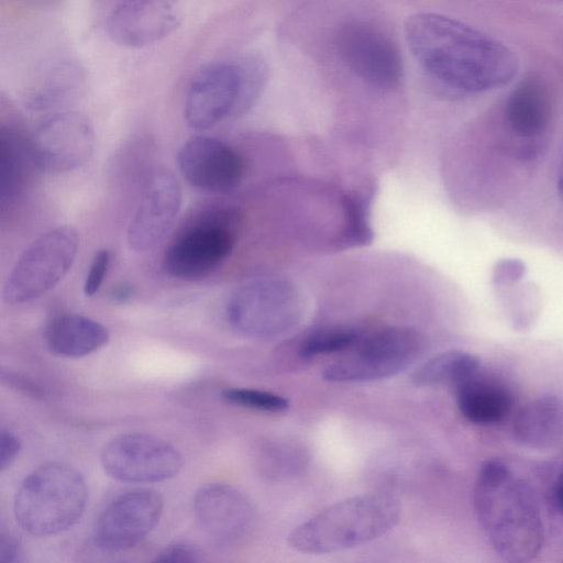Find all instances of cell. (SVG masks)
<instances>
[{"mask_svg":"<svg viewBox=\"0 0 563 563\" xmlns=\"http://www.w3.org/2000/svg\"><path fill=\"white\" fill-rule=\"evenodd\" d=\"M405 33L419 64L452 89H495L507 85L518 71V57L509 47L459 20L416 13L407 19Z\"/></svg>","mask_w":563,"mask_h":563,"instance_id":"1","label":"cell"},{"mask_svg":"<svg viewBox=\"0 0 563 563\" xmlns=\"http://www.w3.org/2000/svg\"><path fill=\"white\" fill-rule=\"evenodd\" d=\"M473 495L481 527L503 560L525 563L539 554L544 529L534 492L508 463L484 462Z\"/></svg>","mask_w":563,"mask_h":563,"instance_id":"2","label":"cell"},{"mask_svg":"<svg viewBox=\"0 0 563 563\" xmlns=\"http://www.w3.org/2000/svg\"><path fill=\"white\" fill-rule=\"evenodd\" d=\"M400 501L388 493H367L338 501L298 526L288 537L302 553H332L384 536L399 521Z\"/></svg>","mask_w":563,"mask_h":563,"instance_id":"3","label":"cell"},{"mask_svg":"<svg viewBox=\"0 0 563 563\" xmlns=\"http://www.w3.org/2000/svg\"><path fill=\"white\" fill-rule=\"evenodd\" d=\"M88 488L70 465L48 463L30 473L14 498V515L30 534L46 537L71 528L82 516Z\"/></svg>","mask_w":563,"mask_h":563,"instance_id":"4","label":"cell"},{"mask_svg":"<svg viewBox=\"0 0 563 563\" xmlns=\"http://www.w3.org/2000/svg\"><path fill=\"white\" fill-rule=\"evenodd\" d=\"M303 311L302 297L288 279L261 278L239 287L228 303L231 327L243 336L271 340L296 327Z\"/></svg>","mask_w":563,"mask_h":563,"instance_id":"5","label":"cell"},{"mask_svg":"<svg viewBox=\"0 0 563 563\" xmlns=\"http://www.w3.org/2000/svg\"><path fill=\"white\" fill-rule=\"evenodd\" d=\"M421 333L408 327H388L358 339L347 353L328 365L322 377L333 383L371 382L410 367L424 351Z\"/></svg>","mask_w":563,"mask_h":563,"instance_id":"6","label":"cell"},{"mask_svg":"<svg viewBox=\"0 0 563 563\" xmlns=\"http://www.w3.org/2000/svg\"><path fill=\"white\" fill-rule=\"evenodd\" d=\"M78 247L79 235L71 225H59L40 235L12 267L3 285V300L24 303L53 289L71 268Z\"/></svg>","mask_w":563,"mask_h":563,"instance_id":"7","label":"cell"},{"mask_svg":"<svg viewBox=\"0 0 563 563\" xmlns=\"http://www.w3.org/2000/svg\"><path fill=\"white\" fill-rule=\"evenodd\" d=\"M336 49L345 66L366 84L384 90L402 78V59L395 42L363 21L344 23L336 34Z\"/></svg>","mask_w":563,"mask_h":563,"instance_id":"8","label":"cell"},{"mask_svg":"<svg viewBox=\"0 0 563 563\" xmlns=\"http://www.w3.org/2000/svg\"><path fill=\"white\" fill-rule=\"evenodd\" d=\"M101 464L112 478L124 483H156L178 474L180 452L170 443L145 433H126L110 440Z\"/></svg>","mask_w":563,"mask_h":563,"instance_id":"9","label":"cell"},{"mask_svg":"<svg viewBox=\"0 0 563 563\" xmlns=\"http://www.w3.org/2000/svg\"><path fill=\"white\" fill-rule=\"evenodd\" d=\"M234 236L223 219L207 216L180 233L167 247L164 265L169 275L185 280L201 279L231 254Z\"/></svg>","mask_w":563,"mask_h":563,"instance_id":"10","label":"cell"},{"mask_svg":"<svg viewBox=\"0 0 563 563\" xmlns=\"http://www.w3.org/2000/svg\"><path fill=\"white\" fill-rule=\"evenodd\" d=\"M95 134L89 121L63 113L43 122L30 143L34 165L48 174H64L85 165L92 155Z\"/></svg>","mask_w":563,"mask_h":563,"instance_id":"11","label":"cell"},{"mask_svg":"<svg viewBox=\"0 0 563 563\" xmlns=\"http://www.w3.org/2000/svg\"><path fill=\"white\" fill-rule=\"evenodd\" d=\"M162 511L163 499L157 492H128L114 499L100 516L95 529V542L108 552L131 549L153 531Z\"/></svg>","mask_w":563,"mask_h":563,"instance_id":"12","label":"cell"},{"mask_svg":"<svg viewBox=\"0 0 563 563\" xmlns=\"http://www.w3.org/2000/svg\"><path fill=\"white\" fill-rule=\"evenodd\" d=\"M198 526L216 543L233 545L251 531L255 514L250 499L228 484L209 483L194 497Z\"/></svg>","mask_w":563,"mask_h":563,"instance_id":"13","label":"cell"},{"mask_svg":"<svg viewBox=\"0 0 563 563\" xmlns=\"http://www.w3.org/2000/svg\"><path fill=\"white\" fill-rule=\"evenodd\" d=\"M239 89L235 63H211L194 76L185 104L188 124L196 130L210 129L232 114Z\"/></svg>","mask_w":563,"mask_h":563,"instance_id":"14","label":"cell"},{"mask_svg":"<svg viewBox=\"0 0 563 563\" xmlns=\"http://www.w3.org/2000/svg\"><path fill=\"white\" fill-rule=\"evenodd\" d=\"M177 162L188 183L211 192L234 189L243 174L240 156L221 141L209 136L188 140L179 150Z\"/></svg>","mask_w":563,"mask_h":563,"instance_id":"15","label":"cell"},{"mask_svg":"<svg viewBox=\"0 0 563 563\" xmlns=\"http://www.w3.org/2000/svg\"><path fill=\"white\" fill-rule=\"evenodd\" d=\"M179 22L177 0H124L110 15L108 29L118 44L142 47L170 34Z\"/></svg>","mask_w":563,"mask_h":563,"instance_id":"16","label":"cell"},{"mask_svg":"<svg viewBox=\"0 0 563 563\" xmlns=\"http://www.w3.org/2000/svg\"><path fill=\"white\" fill-rule=\"evenodd\" d=\"M181 202L177 178L167 170L155 173L144 190L130 224L128 241L137 252L154 246L169 230Z\"/></svg>","mask_w":563,"mask_h":563,"instance_id":"17","label":"cell"},{"mask_svg":"<svg viewBox=\"0 0 563 563\" xmlns=\"http://www.w3.org/2000/svg\"><path fill=\"white\" fill-rule=\"evenodd\" d=\"M518 443L534 450H550L561 445L563 437V407L559 397L547 395L526 404L512 423Z\"/></svg>","mask_w":563,"mask_h":563,"instance_id":"18","label":"cell"},{"mask_svg":"<svg viewBox=\"0 0 563 563\" xmlns=\"http://www.w3.org/2000/svg\"><path fill=\"white\" fill-rule=\"evenodd\" d=\"M48 350L63 357H82L98 351L109 341V332L100 322L78 313L55 316L45 330Z\"/></svg>","mask_w":563,"mask_h":563,"instance_id":"19","label":"cell"},{"mask_svg":"<svg viewBox=\"0 0 563 563\" xmlns=\"http://www.w3.org/2000/svg\"><path fill=\"white\" fill-rule=\"evenodd\" d=\"M550 92L536 76L523 79L509 95L505 114L510 128L519 135H540L551 119Z\"/></svg>","mask_w":563,"mask_h":563,"instance_id":"20","label":"cell"},{"mask_svg":"<svg viewBox=\"0 0 563 563\" xmlns=\"http://www.w3.org/2000/svg\"><path fill=\"white\" fill-rule=\"evenodd\" d=\"M462 416L478 426L503 421L511 409V397L501 385L483 379L479 374L455 387Z\"/></svg>","mask_w":563,"mask_h":563,"instance_id":"21","label":"cell"},{"mask_svg":"<svg viewBox=\"0 0 563 563\" xmlns=\"http://www.w3.org/2000/svg\"><path fill=\"white\" fill-rule=\"evenodd\" d=\"M479 369L481 360L476 355L464 351H448L421 364L411 374V380L418 386L457 387L479 374Z\"/></svg>","mask_w":563,"mask_h":563,"instance_id":"22","label":"cell"},{"mask_svg":"<svg viewBox=\"0 0 563 563\" xmlns=\"http://www.w3.org/2000/svg\"><path fill=\"white\" fill-rule=\"evenodd\" d=\"M256 466L262 476L278 481L300 474L309 455L299 443L288 440H266L256 450Z\"/></svg>","mask_w":563,"mask_h":563,"instance_id":"23","label":"cell"},{"mask_svg":"<svg viewBox=\"0 0 563 563\" xmlns=\"http://www.w3.org/2000/svg\"><path fill=\"white\" fill-rule=\"evenodd\" d=\"M25 176V148L18 135L0 128V205L20 190Z\"/></svg>","mask_w":563,"mask_h":563,"instance_id":"24","label":"cell"},{"mask_svg":"<svg viewBox=\"0 0 563 563\" xmlns=\"http://www.w3.org/2000/svg\"><path fill=\"white\" fill-rule=\"evenodd\" d=\"M239 77L236 103L232 114L247 111L260 98L266 81L267 67L257 58H243L235 63Z\"/></svg>","mask_w":563,"mask_h":563,"instance_id":"25","label":"cell"},{"mask_svg":"<svg viewBox=\"0 0 563 563\" xmlns=\"http://www.w3.org/2000/svg\"><path fill=\"white\" fill-rule=\"evenodd\" d=\"M360 339L356 330L346 327L320 329L309 334L299 346V354L310 358L347 351Z\"/></svg>","mask_w":563,"mask_h":563,"instance_id":"26","label":"cell"},{"mask_svg":"<svg viewBox=\"0 0 563 563\" xmlns=\"http://www.w3.org/2000/svg\"><path fill=\"white\" fill-rule=\"evenodd\" d=\"M346 212V229L343 243L347 246L367 245L373 240V231L368 223V197L355 192L343 198Z\"/></svg>","mask_w":563,"mask_h":563,"instance_id":"27","label":"cell"},{"mask_svg":"<svg viewBox=\"0 0 563 563\" xmlns=\"http://www.w3.org/2000/svg\"><path fill=\"white\" fill-rule=\"evenodd\" d=\"M222 397L236 406L267 412H280L289 406L286 398L257 389L229 388L222 391Z\"/></svg>","mask_w":563,"mask_h":563,"instance_id":"28","label":"cell"},{"mask_svg":"<svg viewBox=\"0 0 563 563\" xmlns=\"http://www.w3.org/2000/svg\"><path fill=\"white\" fill-rule=\"evenodd\" d=\"M111 262L109 250H99L93 256L84 282V294L93 296L103 284Z\"/></svg>","mask_w":563,"mask_h":563,"instance_id":"29","label":"cell"},{"mask_svg":"<svg viewBox=\"0 0 563 563\" xmlns=\"http://www.w3.org/2000/svg\"><path fill=\"white\" fill-rule=\"evenodd\" d=\"M154 561L157 563H196L201 561V553L192 544L178 542L164 548Z\"/></svg>","mask_w":563,"mask_h":563,"instance_id":"30","label":"cell"},{"mask_svg":"<svg viewBox=\"0 0 563 563\" xmlns=\"http://www.w3.org/2000/svg\"><path fill=\"white\" fill-rule=\"evenodd\" d=\"M526 272L523 263L519 260L507 258L500 261L494 272V279L497 284H504L520 279Z\"/></svg>","mask_w":563,"mask_h":563,"instance_id":"31","label":"cell"},{"mask_svg":"<svg viewBox=\"0 0 563 563\" xmlns=\"http://www.w3.org/2000/svg\"><path fill=\"white\" fill-rule=\"evenodd\" d=\"M20 448V441L14 434L0 430V472L14 461Z\"/></svg>","mask_w":563,"mask_h":563,"instance_id":"32","label":"cell"},{"mask_svg":"<svg viewBox=\"0 0 563 563\" xmlns=\"http://www.w3.org/2000/svg\"><path fill=\"white\" fill-rule=\"evenodd\" d=\"M554 476L550 481L549 488L547 490V499L552 509V511L556 515H561L562 512V481H561V470L554 472Z\"/></svg>","mask_w":563,"mask_h":563,"instance_id":"33","label":"cell"},{"mask_svg":"<svg viewBox=\"0 0 563 563\" xmlns=\"http://www.w3.org/2000/svg\"><path fill=\"white\" fill-rule=\"evenodd\" d=\"M19 556V544L16 540L8 534L0 532V563L14 562Z\"/></svg>","mask_w":563,"mask_h":563,"instance_id":"34","label":"cell"},{"mask_svg":"<svg viewBox=\"0 0 563 563\" xmlns=\"http://www.w3.org/2000/svg\"><path fill=\"white\" fill-rule=\"evenodd\" d=\"M135 295V287L129 282H119L110 290V298L118 303L130 301Z\"/></svg>","mask_w":563,"mask_h":563,"instance_id":"35","label":"cell"}]
</instances>
